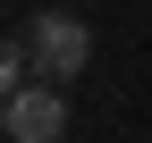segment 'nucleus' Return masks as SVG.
<instances>
[{"label": "nucleus", "instance_id": "f03ea898", "mask_svg": "<svg viewBox=\"0 0 152 143\" xmlns=\"http://www.w3.org/2000/svg\"><path fill=\"white\" fill-rule=\"evenodd\" d=\"M0 126H9V143H59V126H68L59 84H17L9 110H0Z\"/></svg>", "mask_w": 152, "mask_h": 143}, {"label": "nucleus", "instance_id": "f257e3e1", "mask_svg": "<svg viewBox=\"0 0 152 143\" xmlns=\"http://www.w3.org/2000/svg\"><path fill=\"white\" fill-rule=\"evenodd\" d=\"M26 42H34V76L42 84H68V76H85V59H93V25L76 9H42L26 25Z\"/></svg>", "mask_w": 152, "mask_h": 143}]
</instances>
